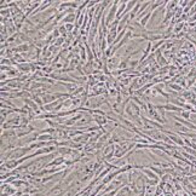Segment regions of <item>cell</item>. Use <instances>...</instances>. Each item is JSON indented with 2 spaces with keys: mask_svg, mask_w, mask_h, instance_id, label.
I'll list each match as a JSON object with an SVG mask.
<instances>
[{
  "mask_svg": "<svg viewBox=\"0 0 196 196\" xmlns=\"http://www.w3.org/2000/svg\"><path fill=\"white\" fill-rule=\"evenodd\" d=\"M195 69H196V65H195Z\"/></svg>",
  "mask_w": 196,
  "mask_h": 196,
  "instance_id": "cell-12",
  "label": "cell"
},
{
  "mask_svg": "<svg viewBox=\"0 0 196 196\" xmlns=\"http://www.w3.org/2000/svg\"><path fill=\"white\" fill-rule=\"evenodd\" d=\"M75 21H76V13H75L74 11H72L61 22H62V24H68V23H75Z\"/></svg>",
  "mask_w": 196,
  "mask_h": 196,
  "instance_id": "cell-5",
  "label": "cell"
},
{
  "mask_svg": "<svg viewBox=\"0 0 196 196\" xmlns=\"http://www.w3.org/2000/svg\"><path fill=\"white\" fill-rule=\"evenodd\" d=\"M92 118H93V121L98 125V126H105L108 122H109V119H108V116L107 115H92Z\"/></svg>",
  "mask_w": 196,
  "mask_h": 196,
  "instance_id": "cell-2",
  "label": "cell"
},
{
  "mask_svg": "<svg viewBox=\"0 0 196 196\" xmlns=\"http://www.w3.org/2000/svg\"><path fill=\"white\" fill-rule=\"evenodd\" d=\"M17 193V189L12 184L10 185L8 183H1V196H12Z\"/></svg>",
  "mask_w": 196,
  "mask_h": 196,
  "instance_id": "cell-1",
  "label": "cell"
},
{
  "mask_svg": "<svg viewBox=\"0 0 196 196\" xmlns=\"http://www.w3.org/2000/svg\"><path fill=\"white\" fill-rule=\"evenodd\" d=\"M182 116H183V119H187V120H190V116H191V112H188V110H183V112L179 113Z\"/></svg>",
  "mask_w": 196,
  "mask_h": 196,
  "instance_id": "cell-9",
  "label": "cell"
},
{
  "mask_svg": "<svg viewBox=\"0 0 196 196\" xmlns=\"http://www.w3.org/2000/svg\"><path fill=\"white\" fill-rule=\"evenodd\" d=\"M51 140H55L52 134H50V133H39L38 142H51Z\"/></svg>",
  "mask_w": 196,
  "mask_h": 196,
  "instance_id": "cell-7",
  "label": "cell"
},
{
  "mask_svg": "<svg viewBox=\"0 0 196 196\" xmlns=\"http://www.w3.org/2000/svg\"><path fill=\"white\" fill-rule=\"evenodd\" d=\"M65 163V159L64 156H62V155H59V156H57L55 159L52 160L48 165L46 166V168H51V167H56V166H62V165H64Z\"/></svg>",
  "mask_w": 196,
  "mask_h": 196,
  "instance_id": "cell-3",
  "label": "cell"
},
{
  "mask_svg": "<svg viewBox=\"0 0 196 196\" xmlns=\"http://www.w3.org/2000/svg\"><path fill=\"white\" fill-rule=\"evenodd\" d=\"M166 85H168V86L172 88V91H174V92H178V93H182V92H183V88H182L180 85L172 84V83H168V84H166Z\"/></svg>",
  "mask_w": 196,
  "mask_h": 196,
  "instance_id": "cell-8",
  "label": "cell"
},
{
  "mask_svg": "<svg viewBox=\"0 0 196 196\" xmlns=\"http://www.w3.org/2000/svg\"><path fill=\"white\" fill-rule=\"evenodd\" d=\"M65 29H67V32L69 33V34H72V32H74V23H68V24H64Z\"/></svg>",
  "mask_w": 196,
  "mask_h": 196,
  "instance_id": "cell-10",
  "label": "cell"
},
{
  "mask_svg": "<svg viewBox=\"0 0 196 196\" xmlns=\"http://www.w3.org/2000/svg\"><path fill=\"white\" fill-rule=\"evenodd\" d=\"M21 196H32V195H30V194H22Z\"/></svg>",
  "mask_w": 196,
  "mask_h": 196,
  "instance_id": "cell-11",
  "label": "cell"
},
{
  "mask_svg": "<svg viewBox=\"0 0 196 196\" xmlns=\"http://www.w3.org/2000/svg\"><path fill=\"white\" fill-rule=\"evenodd\" d=\"M151 15H153V12L151 11H148V13L145 15V16H143L142 18H140V21H139V24L143 27V28H145L147 26H148V23H149V21H150V18H151Z\"/></svg>",
  "mask_w": 196,
  "mask_h": 196,
  "instance_id": "cell-6",
  "label": "cell"
},
{
  "mask_svg": "<svg viewBox=\"0 0 196 196\" xmlns=\"http://www.w3.org/2000/svg\"><path fill=\"white\" fill-rule=\"evenodd\" d=\"M1 165H4L9 171H13L19 166V162L18 160H8L5 162H1Z\"/></svg>",
  "mask_w": 196,
  "mask_h": 196,
  "instance_id": "cell-4",
  "label": "cell"
}]
</instances>
